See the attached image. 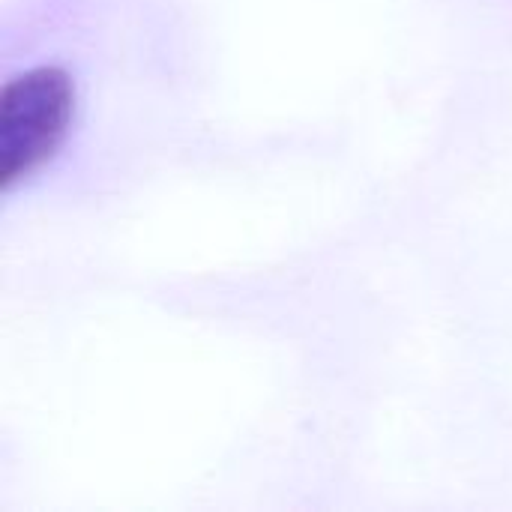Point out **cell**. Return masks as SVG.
Wrapping results in <instances>:
<instances>
[{
    "instance_id": "cell-1",
    "label": "cell",
    "mask_w": 512,
    "mask_h": 512,
    "mask_svg": "<svg viewBox=\"0 0 512 512\" xmlns=\"http://www.w3.org/2000/svg\"><path fill=\"white\" fill-rule=\"evenodd\" d=\"M84 78L72 57L45 51L0 81V195H36L75 153L84 132Z\"/></svg>"
}]
</instances>
